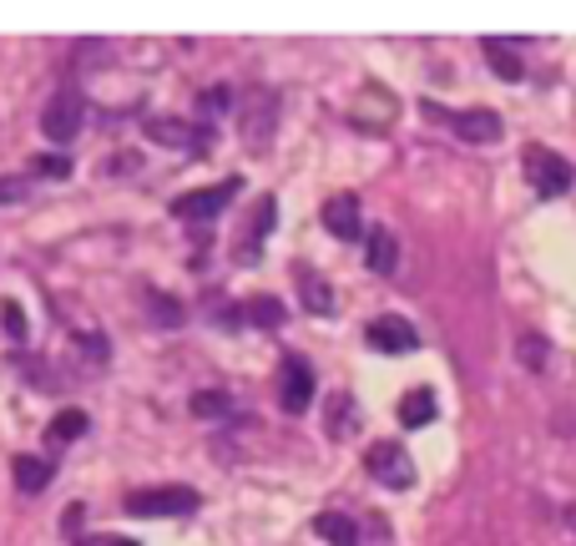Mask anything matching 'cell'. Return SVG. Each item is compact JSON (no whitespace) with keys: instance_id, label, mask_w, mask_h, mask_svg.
I'll return each instance as SVG.
<instances>
[{"instance_id":"1","label":"cell","mask_w":576,"mask_h":546,"mask_svg":"<svg viewBox=\"0 0 576 546\" xmlns=\"http://www.w3.org/2000/svg\"><path fill=\"white\" fill-rule=\"evenodd\" d=\"M420 112H425L430 122H445L460 142H501V132H505L501 117L486 112V106H475V112H450V106H440V102H420Z\"/></svg>"},{"instance_id":"2","label":"cell","mask_w":576,"mask_h":546,"mask_svg":"<svg viewBox=\"0 0 576 546\" xmlns=\"http://www.w3.org/2000/svg\"><path fill=\"white\" fill-rule=\"evenodd\" d=\"M127 511L132 517H188L197 511V491L192 486H148L127 496Z\"/></svg>"},{"instance_id":"3","label":"cell","mask_w":576,"mask_h":546,"mask_svg":"<svg viewBox=\"0 0 576 546\" xmlns=\"http://www.w3.org/2000/svg\"><path fill=\"white\" fill-rule=\"evenodd\" d=\"M364 466H370V475L389 491L414 486V460H410V450L395 441H374L370 450H364Z\"/></svg>"},{"instance_id":"4","label":"cell","mask_w":576,"mask_h":546,"mask_svg":"<svg viewBox=\"0 0 576 546\" xmlns=\"http://www.w3.org/2000/svg\"><path fill=\"white\" fill-rule=\"evenodd\" d=\"M81 117H87V102H81V91H76V87H66V91H56V97L46 102L41 132L51 137L56 148H66V142L81 132Z\"/></svg>"},{"instance_id":"5","label":"cell","mask_w":576,"mask_h":546,"mask_svg":"<svg viewBox=\"0 0 576 546\" xmlns=\"http://www.w3.org/2000/svg\"><path fill=\"white\" fill-rule=\"evenodd\" d=\"M526 178H532V188L541 192V198H562V192H572V163H566L562 152L551 148H526Z\"/></svg>"},{"instance_id":"6","label":"cell","mask_w":576,"mask_h":546,"mask_svg":"<svg viewBox=\"0 0 576 546\" xmlns=\"http://www.w3.org/2000/svg\"><path fill=\"white\" fill-rule=\"evenodd\" d=\"M238 188H243L238 178L213 182V188H192V192H182V198H172V213H178L182 223H207V218H218L222 207L233 203Z\"/></svg>"},{"instance_id":"7","label":"cell","mask_w":576,"mask_h":546,"mask_svg":"<svg viewBox=\"0 0 576 546\" xmlns=\"http://www.w3.org/2000/svg\"><path fill=\"white\" fill-rule=\"evenodd\" d=\"M309 399H313V365L309 359H298V355H289L283 369H279V405L289 415H304L309 410Z\"/></svg>"},{"instance_id":"8","label":"cell","mask_w":576,"mask_h":546,"mask_svg":"<svg viewBox=\"0 0 576 546\" xmlns=\"http://www.w3.org/2000/svg\"><path fill=\"white\" fill-rule=\"evenodd\" d=\"M273 117H279V97H273V91H248V97H243V142H248L253 152L268 148Z\"/></svg>"},{"instance_id":"9","label":"cell","mask_w":576,"mask_h":546,"mask_svg":"<svg viewBox=\"0 0 576 546\" xmlns=\"http://www.w3.org/2000/svg\"><path fill=\"white\" fill-rule=\"evenodd\" d=\"M364 340H370V350H380V355H410L414 344H420V334H414L410 319H395V314H380L370 329H364Z\"/></svg>"},{"instance_id":"10","label":"cell","mask_w":576,"mask_h":546,"mask_svg":"<svg viewBox=\"0 0 576 546\" xmlns=\"http://www.w3.org/2000/svg\"><path fill=\"white\" fill-rule=\"evenodd\" d=\"M273 223H279V203H273V198H258L248 228H243V238H238V258H243V264H258V249H264V238H268Z\"/></svg>"},{"instance_id":"11","label":"cell","mask_w":576,"mask_h":546,"mask_svg":"<svg viewBox=\"0 0 576 546\" xmlns=\"http://www.w3.org/2000/svg\"><path fill=\"white\" fill-rule=\"evenodd\" d=\"M324 228L334 238H344V243H355V238L364 233V223H359V198H349V192L329 198L324 203Z\"/></svg>"},{"instance_id":"12","label":"cell","mask_w":576,"mask_h":546,"mask_svg":"<svg viewBox=\"0 0 576 546\" xmlns=\"http://www.w3.org/2000/svg\"><path fill=\"white\" fill-rule=\"evenodd\" d=\"M142 132H148V142H163V148H178V152L203 148V137L192 132L188 122H178V117H152Z\"/></svg>"},{"instance_id":"13","label":"cell","mask_w":576,"mask_h":546,"mask_svg":"<svg viewBox=\"0 0 576 546\" xmlns=\"http://www.w3.org/2000/svg\"><path fill=\"white\" fill-rule=\"evenodd\" d=\"M11 475H15V486L26 491V496H36V491H46V486H51V475H56V466H51V460H41V456H15Z\"/></svg>"},{"instance_id":"14","label":"cell","mask_w":576,"mask_h":546,"mask_svg":"<svg viewBox=\"0 0 576 546\" xmlns=\"http://www.w3.org/2000/svg\"><path fill=\"white\" fill-rule=\"evenodd\" d=\"M370 249H364V264L374 268V274H395V264H399V243H395V233L389 228H370V238H364Z\"/></svg>"},{"instance_id":"15","label":"cell","mask_w":576,"mask_h":546,"mask_svg":"<svg viewBox=\"0 0 576 546\" xmlns=\"http://www.w3.org/2000/svg\"><path fill=\"white\" fill-rule=\"evenodd\" d=\"M435 410H440V405H435V390H425V384L399 399V420H405L410 430H425L430 420H435Z\"/></svg>"},{"instance_id":"16","label":"cell","mask_w":576,"mask_h":546,"mask_svg":"<svg viewBox=\"0 0 576 546\" xmlns=\"http://www.w3.org/2000/svg\"><path fill=\"white\" fill-rule=\"evenodd\" d=\"M313 532L324 536L329 546H359V526L340 511H324V517H313Z\"/></svg>"},{"instance_id":"17","label":"cell","mask_w":576,"mask_h":546,"mask_svg":"<svg viewBox=\"0 0 576 546\" xmlns=\"http://www.w3.org/2000/svg\"><path fill=\"white\" fill-rule=\"evenodd\" d=\"M87 435V410H61L51 426H46V445H72Z\"/></svg>"},{"instance_id":"18","label":"cell","mask_w":576,"mask_h":546,"mask_svg":"<svg viewBox=\"0 0 576 546\" xmlns=\"http://www.w3.org/2000/svg\"><path fill=\"white\" fill-rule=\"evenodd\" d=\"M486 61H490V72L501 76V81H521V76H526V66H521V56H516V51H511V46H505V41H496V36H490V41H486Z\"/></svg>"},{"instance_id":"19","label":"cell","mask_w":576,"mask_h":546,"mask_svg":"<svg viewBox=\"0 0 576 546\" xmlns=\"http://www.w3.org/2000/svg\"><path fill=\"white\" fill-rule=\"evenodd\" d=\"M324 426H329V435H334V441H344V435H349V430L359 426V415H355V399H349V395H329Z\"/></svg>"},{"instance_id":"20","label":"cell","mask_w":576,"mask_h":546,"mask_svg":"<svg viewBox=\"0 0 576 546\" xmlns=\"http://www.w3.org/2000/svg\"><path fill=\"white\" fill-rule=\"evenodd\" d=\"M188 410L197 415V420H218V415L233 410V399L222 395V390H197V395L188 399Z\"/></svg>"},{"instance_id":"21","label":"cell","mask_w":576,"mask_h":546,"mask_svg":"<svg viewBox=\"0 0 576 546\" xmlns=\"http://www.w3.org/2000/svg\"><path fill=\"white\" fill-rule=\"evenodd\" d=\"M248 319H253V325H258V329H279L283 325V319H289V309H283V304H279V299H253V304H248Z\"/></svg>"},{"instance_id":"22","label":"cell","mask_w":576,"mask_h":546,"mask_svg":"<svg viewBox=\"0 0 576 546\" xmlns=\"http://www.w3.org/2000/svg\"><path fill=\"white\" fill-rule=\"evenodd\" d=\"M304 309L309 314H334V294H329V283L324 279H304Z\"/></svg>"},{"instance_id":"23","label":"cell","mask_w":576,"mask_h":546,"mask_svg":"<svg viewBox=\"0 0 576 546\" xmlns=\"http://www.w3.org/2000/svg\"><path fill=\"white\" fill-rule=\"evenodd\" d=\"M547 355H551V344L541 340V334H521V340H516V359L526 369H541V365H547Z\"/></svg>"},{"instance_id":"24","label":"cell","mask_w":576,"mask_h":546,"mask_svg":"<svg viewBox=\"0 0 576 546\" xmlns=\"http://www.w3.org/2000/svg\"><path fill=\"white\" fill-rule=\"evenodd\" d=\"M148 309L163 329H182V304H172L167 294H148Z\"/></svg>"},{"instance_id":"25","label":"cell","mask_w":576,"mask_h":546,"mask_svg":"<svg viewBox=\"0 0 576 546\" xmlns=\"http://www.w3.org/2000/svg\"><path fill=\"white\" fill-rule=\"evenodd\" d=\"M0 319H5V334H11V340H26V314H21V304L5 299V304H0Z\"/></svg>"},{"instance_id":"26","label":"cell","mask_w":576,"mask_h":546,"mask_svg":"<svg viewBox=\"0 0 576 546\" xmlns=\"http://www.w3.org/2000/svg\"><path fill=\"white\" fill-rule=\"evenodd\" d=\"M30 173H36V178H72V163H66V157H36Z\"/></svg>"},{"instance_id":"27","label":"cell","mask_w":576,"mask_h":546,"mask_svg":"<svg viewBox=\"0 0 576 546\" xmlns=\"http://www.w3.org/2000/svg\"><path fill=\"white\" fill-rule=\"evenodd\" d=\"M30 192V178H0V203H21Z\"/></svg>"},{"instance_id":"28","label":"cell","mask_w":576,"mask_h":546,"mask_svg":"<svg viewBox=\"0 0 576 546\" xmlns=\"http://www.w3.org/2000/svg\"><path fill=\"white\" fill-rule=\"evenodd\" d=\"M132 167H137L132 152H117V157H106V173H117V178H121V173H132Z\"/></svg>"},{"instance_id":"29","label":"cell","mask_w":576,"mask_h":546,"mask_svg":"<svg viewBox=\"0 0 576 546\" xmlns=\"http://www.w3.org/2000/svg\"><path fill=\"white\" fill-rule=\"evenodd\" d=\"M243 319H248V309H218V325L222 329H238Z\"/></svg>"},{"instance_id":"30","label":"cell","mask_w":576,"mask_h":546,"mask_svg":"<svg viewBox=\"0 0 576 546\" xmlns=\"http://www.w3.org/2000/svg\"><path fill=\"white\" fill-rule=\"evenodd\" d=\"M566 526H572V532H576V506H566Z\"/></svg>"},{"instance_id":"31","label":"cell","mask_w":576,"mask_h":546,"mask_svg":"<svg viewBox=\"0 0 576 546\" xmlns=\"http://www.w3.org/2000/svg\"><path fill=\"white\" fill-rule=\"evenodd\" d=\"M106 546H137V542H121V536H117V542H106Z\"/></svg>"},{"instance_id":"32","label":"cell","mask_w":576,"mask_h":546,"mask_svg":"<svg viewBox=\"0 0 576 546\" xmlns=\"http://www.w3.org/2000/svg\"><path fill=\"white\" fill-rule=\"evenodd\" d=\"M76 546H91V542H81V536H76Z\"/></svg>"}]
</instances>
